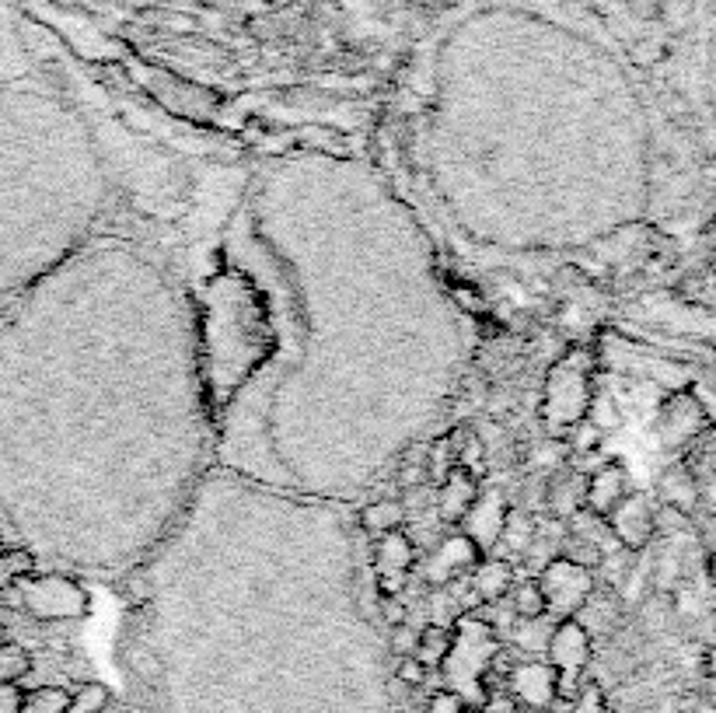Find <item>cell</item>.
I'll return each instance as SVG.
<instances>
[{"label": "cell", "instance_id": "obj_1", "mask_svg": "<svg viewBox=\"0 0 716 713\" xmlns=\"http://www.w3.org/2000/svg\"><path fill=\"white\" fill-rule=\"evenodd\" d=\"M587 406H591V374H587V360H580V354H570L549 371L542 416H545V423H549V430H570L584 420Z\"/></svg>", "mask_w": 716, "mask_h": 713}, {"label": "cell", "instance_id": "obj_2", "mask_svg": "<svg viewBox=\"0 0 716 713\" xmlns=\"http://www.w3.org/2000/svg\"><path fill=\"white\" fill-rule=\"evenodd\" d=\"M4 595L11 598L18 609H25L28 616L49 619V623H56V619H77L88 609V595H84L74 581H67V577L28 574L21 577V581H14Z\"/></svg>", "mask_w": 716, "mask_h": 713}, {"label": "cell", "instance_id": "obj_3", "mask_svg": "<svg viewBox=\"0 0 716 713\" xmlns=\"http://www.w3.org/2000/svg\"><path fill=\"white\" fill-rule=\"evenodd\" d=\"M545 661L556 672V700H573L580 689V675L591 665V633L577 619H556Z\"/></svg>", "mask_w": 716, "mask_h": 713}, {"label": "cell", "instance_id": "obj_4", "mask_svg": "<svg viewBox=\"0 0 716 713\" xmlns=\"http://www.w3.org/2000/svg\"><path fill=\"white\" fill-rule=\"evenodd\" d=\"M535 581L545 598V612H549L552 619H573L584 609L587 598L594 595V570L563 560V556L545 563Z\"/></svg>", "mask_w": 716, "mask_h": 713}, {"label": "cell", "instance_id": "obj_5", "mask_svg": "<svg viewBox=\"0 0 716 713\" xmlns=\"http://www.w3.org/2000/svg\"><path fill=\"white\" fill-rule=\"evenodd\" d=\"M507 514L510 507L507 500H503V493H479L476 504L469 507V514H465L458 525H462V535H469V539L476 542L479 553H489V549H496V542H500Z\"/></svg>", "mask_w": 716, "mask_h": 713}, {"label": "cell", "instance_id": "obj_6", "mask_svg": "<svg viewBox=\"0 0 716 713\" xmlns=\"http://www.w3.org/2000/svg\"><path fill=\"white\" fill-rule=\"evenodd\" d=\"M510 693L517 703H524L528 710H549L556 703V672L549 661H524L514 665L507 675Z\"/></svg>", "mask_w": 716, "mask_h": 713}, {"label": "cell", "instance_id": "obj_7", "mask_svg": "<svg viewBox=\"0 0 716 713\" xmlns=\"http://www.w3.org/2000/svg\"><path fill=\"white\" fill-rule=\"evenodd\" d=\"M482 560V553L476 549V542L469 539V535H451V539H444L441 546L430 553L427 560V581L430 584H451L458 581V577L472 574V567Z\"/></svg>", "mask_w": 716, "mask_h": 713}, {"label": "cell", "instance_id": "obj_8", "mask_svg": "<svg viewBox=\"0 0 716 713\" xmlns=\"http://www.w3.org/2000/svg\"><path fill=\"white\" fill-rule=\"evenodd\" d=\"M629 497V476L622 465H601L584 486V507L598 518H608Z\"/></svg>", "mask_w": 716, "mask_h": 713}, {"label": "cell", "instance_id": "obj_9", "mask_svg": "<svg viewBox=\"0 0 716 713\" xmlns=\"http://www.w3.org/2000/svg\"><path fill=\"white\" fill-rule=\"evenodd\" d=\"M472 581V595L479 598V605H496L510 595L514 588V563L503 560V556H482L469 574Z\"/></svg>", "mask_w": 716, "mask_h": 713}, {"label": "cell", "instance_id": "obj_10", "mask_svg": "<svg viewBox=\"0 0 716 713\" xmlns=\"http://www.w3.org/2000/svg\"><path fill=\"white\" fill-rule=\"evenodd\" d=\"M479 479L469 476L465 469H451L448 476H444L441 483V497H437V518L451 521V525H458V521L469 514V507L476 504L479 497Z\"/></svg>", "mask_w": 716, "mask_h": 713}, {"label": "cell", "instance_id": "obj_11", "mask_svg": "<svg viewBox=\"0 0 716 713\" xmlns=\"http://www.w3.org/2000/svg\"><path fill=\"white\" fill-rule=\"evenodd\" d=\"M654 532V514H650L647 500L643 497H626L619 507L612 511V535L622 542V546L636 549L650 539Z\"/></svg>", "mask_w": 716, "mask_h": 713}, {"label": "cell", "instance_id": "obj_12", "mask_svg": "<svg viewBox=\"0 0 716 713\" xmlns=\"http://www.w3.org/2000/svg\"><path fill=\"white\" fill-rule=\"evenodd\" d=\"M413 560H416V546L402 528L399 532H388V535H381V539H374V567H378V577L381 574H409Z\"/></svg>", "mask_w": 716, "mask_h": 713}, {"label": "cell", "instance_id": "obj_13", "mask_svg": "<svg viewBox=\"0 0 716 713\" xmlns=\"http://www.w3.org/2000/svg\"><path fill=\"white\" fill-rule=\"evenodd\" d=\"M584 486H587L584 479L573 476V472H559L545 486V507L556 518H573V514L584 511Z\"/></svg>", "mask_w": 716, "mask_h": 713}, {"label": "cell", "instance_id": "obj_14", "mask_svg": "<svg viewBox=\"0 0 716 713\" xmlns=\"http://www.w3.org/2000/svg\"><path fill=\"white\" fill-rule=\"evenodd\" d=\"M406 504L402 500H374L371 507H364V514H360V528H364L371 539H381V535L388 532H399L402 525H406Z\"/></svg>", "mask_w": 716, "mask_h": 713}, {"label": "cell", "instance_id": "obj_15", "mask_svg": "<svg viewBox=\"0 0 716 713\" xmlns=\"http://www.w3.org/2000/svg\"><path fill=\"white\" fill-rule=\"evenodd\" d=\"M451 644H455V637H451L448 626L430 623V626H423L420 637H416L413 658L420 661V665H427V668H437V665H444V661H448Z\"/></svg>", "mask_w": 716, "mask_h": 713}, {"label": "cell", "instance_id": "obj_16", "mask_svg": "<svg viewBox=\"0 0 716 713\" xmlns=\"http://www.w3.org/2000/svg\"><path fill=\"white\" fill-rule=\"evenodd\" d=\"M552 626H556V619L545 612V616H535V619H514V640L517 647H524V651L531 654H545V647H549V637H552Z\"/></svg>", "mask_w": 716, "mask_h": 713}, {"label": "cell", "instance_id": "obj_17", "mask_svg": "<svg viewBox=\"0 0 716 713\" xmlns=\"http://www.w3.org/2000/svg\"><path fill=\"white\" fill-rule=\"evenodd\" d=\"M535 532L538 528L531 525L528 514L510 511L507 521H503V532H500V542H496V546H507V549H514L517 556H524L531 549V542H535Z\"/></svg>", "mask_w": 716, "mask_h": 713}, {"label": "cell", "instance_id": "obj_18", "mask_svg": "<svg viewBox=\"0 0 716 713\" xmlns=\"http://www.w3.org/2000/svg\"><path fill=\"white\" fill-rule=\"evenodd\" d=\"M28 672H32V654L21 644L4 640L0 644V686H18Z\"/></svg>", "mask_w": 716, "mask_h": 713}, {"label": "cell", "instance_id": "obj_19", "mask_svg": "<svg viewBox=\"0 0 716 713\" xmlns=\"http://www.w3.org/2000/svg\"><path fill=\"white\" fill-rule=\"evenodd\" d=\"M510 609H514L517 619H535V616H545V598L542 591H538V581H514V588H510Z\"/></svg>", "mask_w": 716, "mask_h": 713}, {"label": "cell", "instance_id": "obj_20", "mask_svg": "<svg viewBox=\"0 0 716 713\" xmlns=\"http://www.w3.org/2000/svg\"><path fill=\"white\" fill-rule=\"evenodd\" d=\"M67 703H70V693L56 686L21 693V713H67Z\"/></svg>", "mask_w": 716, "mask_h": 713}, {"label": "cell", "instance_id": "obj_21", "mask_svg": "<svg viewBox=\"0 0 716 713\" xmlns=\"http://www.w3.org/2000/svg\"><path fill=\"white\" fill-rule=\"evenodd\" d=\"M109 703H112V696L102 682H81V686L70 693L67 713H105Z\"/></svg>", "mask_w": 716, "mask_h": 713}, {"label": "cell", "instance_id": "obj_22", "mask_svg": "<svg viewBox=\"0 0 716 713\" xmlns=\"http://www.w3.org/2000/svg\"><path fill=\"white\" fill-rule=\"evenodd\" d=\"M32 570H35L32 553H25V549H0V591H7L14 581L28 577Z\"/></svg>", "mask_w": 716, "mask_h": 713}, {"label": "cell", "instance_id": "obj_23", "mask_svg": "<svg viewBox=\"0 0 716 713\" xmlns=\"http://www.w3.org/2000/svg\"><path fill=\"white\" fill-rule=\"evenodd\" d=\"M570 703H573V713H605L608 710V700H605V693H601L598 682L580 686Z\"/></svg>", "mask_w": 716, "mask_h": 713}, {"label": "cell", "instance_id": "obj_24", "mask_svg": "<svg viewBox=\"0 0 716 713\" xmlns=\"http://www.w3.org/2000/svg\"><path fill=\"white\" fill-rule=\"evenodd\" d=\"M427 672H430V668H427V665H420V661H416L413 654L399 661V682H402V686L420 689L423 682H427Z\"/></svg>", "mask_w": 716, "mask_h": 713}, {"label": "cell", "instance_id": "obj_25", "mask_svg": "<svg viewBox=\"0 0 716 713\" xmlns=\"http://www.w3.org/2000/svg\"><path fill=\"white\" fill-rule=\"evenodd\" d=\"M381 616H385V623L392 626H402V623H409V612H406V605L399 602V595H381Z\"/></svg>", "mask_w": 716, "mask_h": 713}, {"label": "cell", "instance_id": "obj_26", "mask_svg": "<svg viewBox=\"0 0 716 713\" xmlns=\"http://www.w3.org/2000/svg\"><path fill=\"white\" fill-rule=\"evenodd\" d=\"M427 713H465V703H462V696L458 693H434L430 696V703H427Z\"/></svg>", "mask_w": 716, "mask_h": 713}, {"label": "cell", "instance_id": "obj_27", "mask_svg": "<svg viewBox=\"0 0 716 713\" xmlns=\"http://www.w3.org/2000/svg\"><path fill=\"white\" fill-rule=\"evenodd\" d=\"M416 637L420 633L416 630H409V623H402V626H395V637H392V651L399 654V658H409V654L416 651Z\"/></svg>", "mask_w": 716, "mask_h": 713}, {"label": "cell", "instance_id": "obj_28", "mask_svg": "<svg viewBox=\"0 0 716 713\" xmlns=\"http://www.w3.org/2000/svg\"><path fill=\"white\" fill-rule=\"evenodd\" d=\"M406 581H409V574H381L378 588H381V595H402V591H406Z\"/></svg>", "mask_w": 716, "mask_h": 713}, {"label": "cell", "instance_id": "obj_29", "mask_svg": "<svg viewBox=\"0 0 716 713\" xmlns=\"http://www.w3.org/2000/svg\"><path fill=\"white\" fill-rule=\"evenodd\" d=\"M0 713H21V693L14 686H0Z\"/></svg>", "mask_w": 716, "mask_h": 713}, {"label": "cell", "instance_id": "obj_30", "mask_svg": "<svg viewBox=\"0 0 716 713\" xmlns=\"http://www.w3.org/2000/svg\"><path fill=\"white\" fill-rule=\"evenodd\" d=\"M0 637H4V626H0ZM0 644H4V640H0Z\"/></svg>", "mask_w": 716, "mask_h": 713}, {"label": "cell", "instance_id": "obj_31", "mask_svg": "<svg viewBox=\"0 0 716 713\" xmlns=\"http://www.w3.org/2000/svg\"><path fill=\"white\" fill-rule=\"evenodd\" d=\"M465 713H469V710H465Z\"/></svg>", "mask_w": 716, "mask_h": 713}]
</instances>
